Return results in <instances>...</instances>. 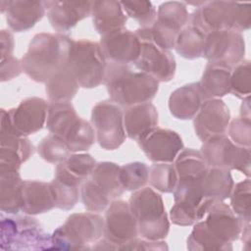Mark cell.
<instances>
[{"label": "cell", "instance_id": "484cf974", "mask_svg": "<svg viewBox=\"0 0 251 251\" xmlns=\"http://www.w3.org/2000/svg\"><path fill=\"white\" fill-rule=\"evenodd\" d=\"M20 170L0 165V209L9 215L22 211V186Z\"/></svg>", "mask_w": 251, "mask_h": 251}, {"label": "cell", "instance_id": "8fae6325", "mask_svg": "<svg viewBox=\"0 0 251 251\" xmlns=\"http://www.w3.org/2000/svg\"><path fill=\"white\" fill-rule=\"evenodd\" d=\"M189 14L184 2L167 1L157 10V19L151 26L152 40L159 47L171 50L180 30L188 24Z\"/></svg>", "mask_w": 251, "mask_h": 251}, {"label": "cell", "instance_id": "7dc6e473", "mask_svg": "<svg viewBox=\"0 0 251 251\" xmlns=\"http://www.w3.org/2000/svg\"><path fill=\"white\" fill-rule=\"evenodd\" d=\"M15 48L14 36L10 30L2 29L0 32V57L1 60L12 57Z\"/></svg>", "mask_w": 251, "mask_h": 251}, {"label": "cell", "instance_id": "f1b7e54d", "mask_svg": "<svg viewBox=\"0 0 251 251\" xmlns=\"http://www.w3.org/2000/svg\"><path fill=\"white\" fill-rule=\"evenodd\" d=\"M34 153L33 144L27 137L0 136V165L20 170Z\"/></svg>", "mask_w": 251, "mask_h": 251}, {"label": "cell", "instance_id": "30bf717a", "mask_svg": "<svg viewBox=\"0 0 251 251\" xmlns=\"http://www.w3.org/2000/svg\"><path fill=\"white\" fill-rule=\"evenodd\" d=\"M91 125L98 144L105 150H116L126 141L124 111L112 100H103L93 106Z\"/></svg>", "mask_w": 251, "mask_h": 251}, {"label": "cell", "instance_id": "f546056e", "mask_svg": "<svg viewBox=\"0 0 251 251\" xmlns=\"http://www.w3.org/2000/svg\"><path fill=\"white\" fill-rule=\"evenodd\" d=\"M78 119L71 102H50L45 126L50 133L64 139Z\"/></svg>", "mask_w": 251, "mask_h": 251}, {"label": "cell", "instance_id": "d4e9b609", "mask_svg": "<svg viewBox=\"0 0 251 251\" xmlns=\"http://www.w3.org/2000/svg\"><path fill=\"white\" fill-rule=\"evenodd\" d=\"M90 16L94 28L101 36L124 28L127 21L121 2L115 0L93 1Z\"/></svg>", "mask_w": 251, "mask_h": 251}, {"label": "cell", "instance_id": "9a60e30c", "mask_svg": "<svg viewBox=\"0 0 251 251\" xmlns=\"http://www.w3.org/2000/svg\"><path fill=\"white\" fill-rule=\"evenodd\" d=\"M133 66L159 82L171 81L176 75V59L170 50L163 49L152 39L142 40L140 54Z\"/></svg>", "mask_w": 251, "mask_h": 251}, {"label": "cell", "instance_id": "ab89813d", "mask_svg": "<svg viewBox=\"0 0 251 251\" xmlns=\"http://www.w3.org/2000/svg\"><path fill=\"white\" fill-rule=\"evenodd\" d=\"M251 182L249 177L237 182L233 185L229 195L230 208L233 213L243 222L250 223L251 209H250V196H251Z\"/></svg>", "mask_w": 251, "mask_h": 251}, {"label": "cell", "instance_id": "d6a6232c", "mask_svg": "<svg viewBox=\"0 0 251 251\" xmlns=\"http://www.w3.org/2000/svg\"><path fill=\"white\" fill-rule=\"evenodd\" d=\"M206 35L195 26L187 24L178 33L175 49L181 57L194 60L202 57Z\"/></svg>", "mask_w": 251, "mask_h": 251}, {"label": "cell", "instance_id": "7402d4cb", "mask_svg": "<svg viewBox=\"0 0 251 251\" xmlns=\"http://www.w3.org/2000/svg\"><path fill=\"white\" fill-rule=\"evenodd\" d=\"M157 108L146 102L126 108L124 111V126L128 138L139 142L153 128L159 121Z\"/></svg>", "mask_w": 251, "mask_h": 251}, {"label": "cell", "instance_id": "7a4b0ae2", "mask_svg": "<svg viewBox=\"0 0 251 251\" xmlns=\"http://www.w3.org/2000/svg\"><path fill=\"white\" fill-rule=\"evenodd\" d=\"M110 100L127 108L151 102L159 90V81L150 75L133 71L129 65L107 64L104 82Z\"/></svg>", "mask_w": 251, "mask_h": 251}, {"label": "cell", "instance_id": "d6986e66", "mask_svg": "<svg viewBox=\"0 0 251 251\" xmlns=\"http://www.w3.org/2000/svg\"><path fill=\"white\" fill-rule=\"evenodd\" d=\"M206 228L216 238L225 243H231L240 237L244 223L224 201L213 202L202 219Z\"/></svg>", "mask_w": 251, "mask_h": 251}, {"label": "cell", "instance_id": "52a82bcc", "mask_svg": "<svg viewBox=\"0 0 251 251\" xmlns=\"http://www.w3.org/2000/svg\"><path fill=\"white\" fill-rule=\"evenodd\" d=\"M107 64L99 42L84 38L73 39L67 66L79 87L94 88L102 84Z\"/></svg>", "mask_w": 251, "mask_h": 251}, {"label": "cell", "instance_id": "d590c367", "mask_svg": "<svg viewBox=\"0 0 251 251\" xmlns=\"http://www.w3.org/2000/svg\"><path fill=\"white\" fill-rule=\"evenodd\" d=\"M148 183L160 192L173 193L177 183L174 163H154L149 167Z\"/></svg>", "mask_w": 251, "mask_h": 251}, {"label": "cell", "instance_id": "ac0fdd59", "mask_svg": "<svg viewBox=\"0 0 251 251\" xmlns=\"http://www.w3.org/2000/svg\"><path fill=\"white\" fill-rule=\"evenodd\" d=\"M230 122L228 107L221 98H211L203 102L200 110L193 118L194 131L201 141L225 134Z\"/></svg>", "mask_w": 251, "mask_h": 251}, {"label": "cell", "instance_id": "7c38bea8", "mask_svg": "<svg viewBox=\"0 0 251 251\" xmlns=\"http://www.w3.org/2000/svg\"><path fill=\"white\" fill-rule=\"evenodd\" d=\"M245 41L241 33L234 30H222L206 35L204 57L208 63H220L230 68L244 60Z\"/></svg>", "mask_w": 251, "mask_h": 251}, {"label": "cell", "instance_id": "7bdbcfd3", "mask_svg": "<svg viewBox=\"0 0 251 251\" xmlns=\"http://www.w3.org/2000/svg\"><path fill=\"white\" fill-rule=\"evenodd\" d=\"M230 92L237 98L244 99L251 93V67L249 60H243L231 70Z\"/></svg>", "mask_w": 251, "mask_h": 251}, {"label": "cell", "instance_id": "9c48e42d", "mask_svg": "<svg viewBox=\"0 0 251 251\" xmlns=\"http://www.w3.org/2000/svg\"><path fill=\"white\" fill-rule=\"evenodd\" d=\"M200 153L210 168L236 170L250 176V147L234 144L227 135L219 134L205 140Z\"/></svg>", "mask_w": 251, "mask_h": 251}, {"label": "cell", "instance_id": "6da1fadb", "mask_svg": "<svg viewBox=\"0 0 251 251\" xmlns=\"http://www.w3.org/2000/svg\"><path fill=\"white\" fill-rule=\"evenodd\" d=\"M72 41L58 32L35 34L21 59L23 72L32 80L45 83L67 63Z\"/></svg>", "mask_w": 251, "mask_h": 251}, {"label": "cell", "instance_id": "60d3db41", "mask_svg": "<svg viewBox=\"0 0 251 251\" xmlns=\"http://www.w3.org/2000/svg\"><path fill=\"white\" fill-rule=\"evenodd\" d=\"M126 15L135 20L140 27H151L157 19V10L150 1H122Z\"/></svg>", "mask_w": 251, "mask_h": 251}, {"label": "cell", "instance_id": "e575fe53", "mask_svg": "<svg viewBox=\"0 0 251 251\" xmlns=\"http://www.w3.org/2000/svg\"><path fill=\"white\" fill-rule=\"evenodd\" d=\"M186 248L190 251H204V250H232L231 243H225L216 238L206 228L202 220L193 225V228L186 240Z\"/></svg>", "mask_w": 251, "mask_h": 251}, {"label": "cell", "instance_id": "c3c4849f", "mask_svg": "<svg viewBox=\"0 0 251 251\" xmlns=\"http://www.w3.org/2000/svg\"><path fill=\"white\" fill-rule=\"evenodd\" d=\"M241 240L243 243V248L245 250L250 249V242H251V232H250V223H244L242 230H241Z\"/></svg>", "mask_w": 251, "mask_h": 251}, {"label": "cell", "instance_id": "ba28073f", "mask_svg": "<svg viewBox=\"0 0 251 251\" xmlns=\"http://www.w3.org/2000/svg\"><path fill=\"white\" fill-rule=\"evenodd\" d=\"M2 249H53L52 237L29 215L1 220Z\"/></svg>", "mask_w": 251, "mask_h": 251}, {"label": "cell", "instance_id": "b9f144b4", "mask_svg": "<svg viewBox=\"0 0 251 251\" xmlns=\"http://www.w3.org/2000/svg\"><path fill=\"white\" fill-rule=\"evenodd\" d=\"M50 184L56 208L69 211L75 206L80 196V186L70 184L56 177L50 181Z\"/></svg>", "mask_w": 251, "mask_h": 251}, {"label": "cell", "instance_id": "44dd1931", "mask_svg": "<svg viewBox=\"0 0 251 251\" xmlns=\"http://www.w3.org/2000/svg\"><path fill=\"white\" fill-rule=\"evenodd\" d=\"M0 11L6 15L9 27L16 32H24L32 28L45 15L43 1L9 0L0 2Z\"/></svg>", "mask_w": 251, "mask_h": 251}, {"label": "cell", "instance_id": "83f0119b", "mask_svg": "<svg viewBox=\"0 0 251 251\" xmlns=\"http://www.w3.org/2000/svg\"><path fill=\"white\" fill-rule=\"evenodd\" d=\"M232 68L220 64L208 63L198 84L206 99L221 98L230 92V75Z\"/></svg>", "mask_w": 251, "mask_h": 251}, {"label": "cell", "instance_id": "681fc988", "mask_svg": "<svg viewBox=\"0 0 251 251\" xmlns=\"http://www.w3.org/2000/svg\"><path fill=\"white\" fill-rule=\"evenodd\" d=\"M240 116L250 118V96L242 99V103L240 106Z\"/></svg>", "mask_w": 251, "mask_h": 251}, {"label": "cell", "instance_id": "f6af8a7d", "mask_svg": "<svg viewBox=\"0 0 251 251\" xmlns=\"http://www.w3.org/2000/svg\"><path fill=\"white\" fill-rule=\"evenodd\" d=\"M169 247L164 240H148L145 238H134L120 246L119 250H168Z\"/></svg>", "mask_w": 251, "mask_h": 251}, {"label": "cell", "instance_id": "cb8c5ba5", "mask_svg": "<svg viewBox=\"0 0 251 251\" xmlns=\"http://www.w3.org/2000/svg\"><path fill=\"white\" fill-rule=\"evenodd\" d=\"M55 208V200L50 182L24 180L22 186V212L35 216Z\"/></svg>", "mask_w": 251, "mask_h": 251}, {"label": "cell", "instance_id": "74e56055", "mask_svg": "<svg viewBox=\"0 0 251 251\" xmlns=\"http://www.w3.org/2000/svg\"><path fill=\"white\" fill-rule=\"evenodd\" d=\"M120 181L126 191H136L146 186L149 167L143 162H131L120 167Z\"/></svg>", "mask_w": 251, "mask_h": 251}, {"label": "cell", "instance_id": "bcb514c9", "mask_svg": "<svg viewBox=\"0 0 251 251\" xmlns=\"http://www.w3.org/2000/svg\"><path fill=\"white\" fill-rule=\"evenodd\" d=\"M22 72H23V68H22L21 60L17 59L16 57L12 56V57H8L1 60L0 77L2 82L11 80L17 77L18 75H21Z\"/></svg>", "mask_w": 251, "mask_h": 251}, {"label": "cell", "instance_id": "603a6c76", "mask_svg": "<svg viewBox=\"0 0 251 251\" xmlns=\"http://www.w3.org/2000/svg\"><path fill=\"white\" fill-rule=\"evenodd\" d=\"M207 100L198 82H190L174 90L169 97L170 113L178 120H192Z\"/></svg>", "mask_w": 251, "mask_h": 251}, {"label": "cell", "instance_id": "ffe728a7", "mask_svg": "<svg viewBox=\"0 0 251 251\" xmlns=\"http://www.w3.org/2000/svg\"><path fill=\"white\" fill-rule=\"evenodd\" d=\"M54 30L64 33L91 15L93 1H43Z\"/></svg>", "mask_w": 251, "mask_h": 251}, {"label": "cell", "instance_id": "8d00e7d4", "mask_svg": "<svg viewBox=\"0 0 251 251\" xmlns=\"http://www.w3.org/2000/svg\"><path fill=\"white\" fill-rule=\"evenodd\" d=\"M95 139L96 135L92 125L86 120L79 118L64 140L71 152L79 153L90 149Z\"/></svg>", "mask_w": 251, "mask_h": 251}, {"label": "cell", "instance_id": "1f68e13d", "mask_svg": "<svg viewBox=\"0 0 251 251\" xmlns=\"http://www.w3.org/2000/svg\"><path fill=\"white\" fill-rule=\"evenodd\" d=\"M233 185L230 171L209 167L203 179L204 197L213 202L225 201L229 197Z\"/></svg>", "mask_w": 251, "mask_h": 251}, {"label": "cell", "instance_id": "4316f807", "mask_svg": "<svg viewBox=\"0 0 251 251\" xmlns=\"http://www.w3.org/2000/svg\"><path fill=\"white\" fill-rule=\"evenodd\" d=\"M95 159L88 153H75L57 164L55 177L70 184L80 186L96 166Z\"/></svg>", "mask_w": 251, "mask_h": 251}, {"label": "cell", "instance_id": "e0dca14e", "mask_svg": "<svg viewBox=\"0 0 251 251\" xmlns=\"http://www.w3.org/2000/svg\"><path fill=\"white\" fill-rule=\"evenodd\" d=\"M99 44L107 62L123 65H133L141 48V41L135 31L126 27L101 36Z\"/></svg>", "mask_w": 251, "mask_h": 251}, {"label": "cell", "instance_id": "3957f363", "mask_svg": "<svg viewBox=\"0 0 251 251\" xmlns=\"http://www.w3.org/2000/svg\"><path fill=\"white\" fill-rule=\"evenodd\" d=\"M189 15L188 24L205 35L222 30H234L239 33L250 28V3L235 1H205Z\"/></svg>", "mask_w": 251, "mask_h": 251}, {"label": "cell", "instance_id": "4dcf8cb0", "mask_svg": "<svg viewBox=\"0 0 251 251\" xmlns=\"http://www.w3.org/2000/svg\"><path fill=\"white\" fill-rule=\"evenodd\" d=\"M78 88L79 85L67 63L45 82V90L50 102H71Z\"/></svg>", "mask_w": 251, "mask_h": 251}, {"label": "cell", "instance_id": "f35d334b", "mask_svg": "<svg viewBox=\"0 0 251 251\" xmlns=\"http://www.w3.org/2000/svg\"><path fill=\"white\" fill-rule=\"evenodd\" d=\"M37 153L47 163L57 165L70 156L71 150L62 137L51 133L39 142Z\"/></svg>", "mask_w": 251, "mask_h": 251}, {"label": "cell", "instance_id": "5b68a950", "mask_svg": "<svg viewBox=\"0 0 251 251\" xmlns=\"http://www.w3.org/2000/svg\"><path fill=\"white\" fill-rule=\"evenodd\" d=\"M120 167L114 162L97 163L89 177L80 185V198L89 212H102L125 191L120 181Z\"/></svg>", "mask_w": 251, "mask_h": 251}, {"label": "cell", "instance_id": "277c9868", "mask_svg": "<svg viewBox=\"0 0 251 251\" xmlns=\"http://www.w3.org/2000/svg\"><path fill=\"white\" fill-rule=\"evenodd\" d=\"M128 204L142 238L164 240L168 236L170 220L163 198L157 191L147 186L133 191Z\"/></svg>", "mask_w": 251, "mask_h": 251}, {"label": "cell", "instance_id": "8992f818", "mask_svg": "<svg viewBox=\"0 0 251 251\" xmlns=\"http://www.w3.org/2000/svg\"><path fill=\"white\" fill-rule=\"evenodd\" d=\"M51 237L53 249H92L104 237V218L89 211L72 214Z\"/></svg>", "mask_w": 251, "mask_h": 251}, {"label": "cell", "instance_id": "2e32d148", "mask_svg": "<svg viewBox=\"0 0 251 251\" xmlns=\"http://www.w3.org/2000/svg\"><path fill=\"white\" fill-rule=\"evenodd\" d=\"M138 145L153 163H174L183 149L182 139L176 131L158 126L141 139Z\"/></svg>", "mask_w": 251, "mask_h": 251}, {"label": "cell", "instance_id": "ee69618b", "mask_svg": "<svg viewBox=\"0 0 251 251\" xmlns=\"http://www.w3.org/2000/svg\"><path fill=\"white\" fill-rule=\"evenodd\" d=\"M229 139L236 145L250 147L251 145V121L250 118L237 117L228 124Z\"/></svg>", "mask_w": 251, "mask_h": 251}, {"label": "cell", "instance_id": "5bb4252c", "mask_svg": "<svg viewBox=\"0 0 251 251\" xmlns=\"http://www.w3.org/2000/svg\"><path fill=\"white\" fill-rule=\"evenodd\" d=\"M49 103L39 97L25 98L16 107L7 110V116L15 133L28 136L41 130L46 124Z\"/></svg>", "mask_w": 251, "mask_h": 251}, {"label": "cell", "instance_id": "4fadbf2b", "mask_svg": "<svg viewBox=\"0 0 251 251\" xmlns=\"http://www.w3.org/2000/svg\"><path fill=\"white\" fill-rule=\"evenodd\" d=\"M136 220L128 202L113 200L105 210L104 237L117 249L138 236Z\"/></svg>", "mask_w": 251, "mask_h": 251}, {"label": "cell", "instance_id": "836d02e7", "mask_svg": "<svg viewBox=\"0 0 251 251\" xmlns=\"http://www.w3.org/2000/svg\"><path fill=\"white\" fill-rule=\"evenodd\" d=\"M178 177L204 178L209 166L205 162L200 151L192 148L182 149L174 161Z\"/></svg>", "mask_w": 251, "mask_h": 251}]
</instances>
